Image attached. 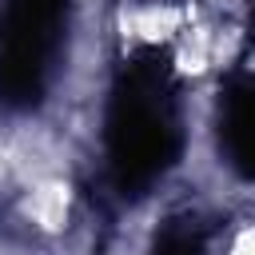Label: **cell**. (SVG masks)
I'll return each instance as SVG.
<instances>
[{"label": "cell", "instance_id": "cell-2", "mask_svg": "<svg viewBox=\"0 0 255 255\" xmlns=\"http://www.w3.org/2000/svg\"><path fill=\"white\" fill-rule=\"evenodd\" d=\"M20 211L28 223H36L40 231H64L68 215H72V187L64 179H44L36 183L24 199H20Z\"/></svg>", "mask_w": 255, "mask_h": 255}, {"label": "cell", "instance_id": "cell-3", "mask_svg": "<svg viewBox=\"0 0 255 255\" xmlns=\"http://www.w3.org/2000/svg\"><path fill=\"white\" fill-rule=\"evenodd\" d=\"M207 64H211V36L203 28H195V32L183 28L179 40H175V72L199 76V72H207Z\"/></svg>", "mask_w": 255, "mask_h": 255}, {"label": "cell", "instance_id": "cell-4", "mask_svg": "<svg viewBox=\"0 0 255 255\" xmlns=\"http://www.w3.org/2000/svg\"><path fill=\"white\" fill-rule=\"evenodd\" d=\"M227 255H255V223H247V227H239V231L231 235Z\"/></svg>", "mask_w": 255, "mask_h": 255}, {"label": "cell", "instance_id": "cell-1", "mask_svg": "<svg viewBox=\"0 0 255 255\" xmlns=\"http://www.w3.org/2000/svg\"><path fill=\"white\" fill-rule=\"evenodd\" d=\"M183 24H187V8H179L171 0H139V4H128L120 12L124 40L128 44H147V48L175 44Z\"/></svg>", "mask_w": 255, "mask_h": 255}]
</instances>
